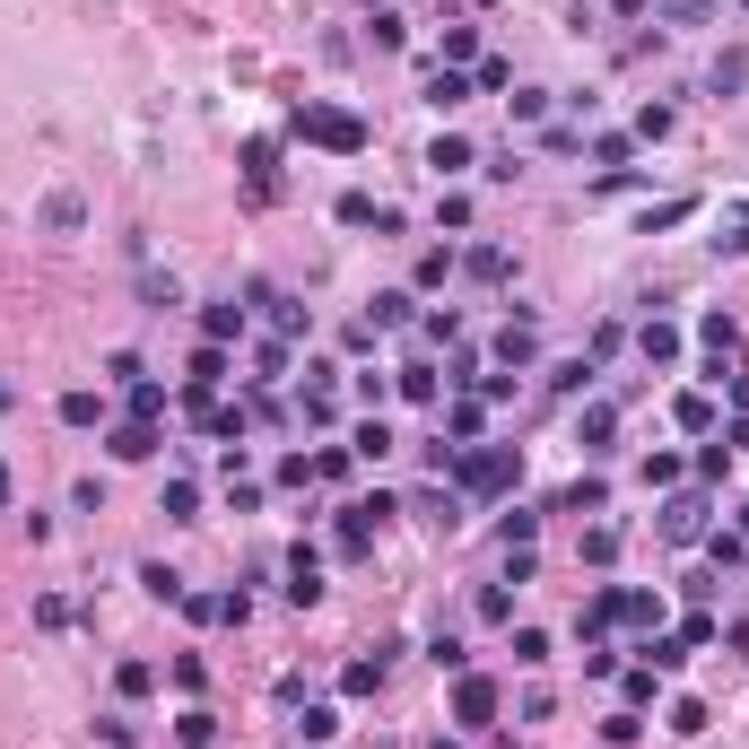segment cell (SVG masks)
Masks as SVG:
<instances>
[{
  "mask_svg": "<svg viewBox=\"0 0 749 749\" xmlns=\"http://www.w3.org/2000/svg\"><path fill=\"white\" fill-rule=\"evenodd\" d=\"M611 9H619V18H645V9H653V0H611Z\"/></svg>",
  "mask_w": 749,
  "mask_h": 749,
  "instance_id": "obj_57",
  "label": "cell"
},
{
  "mask_svg": "<svg viewBox=\"0 0 749 749\" xmlns=\"http://www.w3.org/2000/svg\"><path fill=\"white\" fill-rule=\"evenodd\" d=\"M332 733H340V715H332V706H297V741H305V749H323Z\"/></svg>",
  "mask_w": 749,
  "mask_h": 749,
  "instance_id": "obj_22",
  "label": "cell"
},
{
  "mask_svg": "<svg viewBox=\"0 0 749 749\" xmlns=\"http://www.w3.org/2000/svg\"><path fill=\"white\" fill-rule=\"evenodd\" d=\"M9 498H18V480H9V462H0V514H9Z\"/></svg>",
  "mask_w": 749,
  "mask_h": 749,
  "instance_id": "obj_56",
  "label": "cell"
},
{
  "mask_svg": "<svg viewBox=\"0 0 749 749\" xmlns=\"http://www.w3.org/2000/svg\"><path fill=\"white\" fill-rule=\"evenodd\" d=\"M175 689L201 697V689H210V662H201V653H175Z\"/></svg>",
  "mask_w": 749,
  "mask_h": 749,
  "instance_id": "obj_38",
  "label": "cell"
},
{
  "mask_svg": "<svg viewBox=\"0 0 749 749\" xmlns=\"http://www.w3.org/2000/svg\"><path fill=\"white\" fill-rule=\"evenodd\" d=\"M706 88H715V97H741L749 88V53H724V62L706 70Z\"/></svg>",
  "mask_w": 749,
  "mask_h": 749,
  "instance_id": "obj_23",
  "label": "cell"
},
{
  "mask_svg": "<svg viewBox=\"0 0 749 749\" xmlns=\"http://www.w3.org/2000/svg\"><path fill=\"white\" fill-rule=\"evenodd\" d=\"M575 436H584V454H611V436H619V401H584Z\"/></svg>",
  "mask_w": 749,
  "mask_h": 749,
  "instance_id": "obj_9",
  "label": "cell"
},
{
  "mask_svg": "<svg viewBox=\"0 0 749 749\" xmlns=\"http://www.w3.org/2000/svg\"><path fill=\"white\" fill-rule=\"evenodd\" d=\"M471 88H514V70H505L498 53H480V62H471Z\"/></svg>",
  "mask_w": 749,
  "mask_h": 749,
  "instance_id": "obj_44",
  "label": "cell"
},
{
  "mask_svg": "<svg viewBox=\"0 0 749 749\" xmlns=\"http://www.w3.org/2000/svg\"><path fill=\"white\" fill-rule=\"evenodd\" d=\"M105 454H114V462H148V454H157V427H148V418H123V427L105 436Z\"/></svg>",
  "mask_w": 749,
  "mask_h": 749,
  "instance_id": "obj_10",
  "label": "cell"
},
{
  "mask_svg": "<svg viewBox=\"0 0 749 749\" xmlns=\"http://www.w3.org/2000/svg\"><path fill=\"white\" fill-rule=\"evenodd\" d=\"M733 532H741V540H749V498H741V505H733Z\"/></svg>",
  "mask_w": 749,
  "mask_h": 749,
  "instance_id": "obj_58",
  "label": "cell"
},
{
  "mask_svg": "<svg viewBox=\"0 0 749 749\" xmlns=\"http://www.w3.org/2000/svg\"><path fill=\"white\" fill-rule=\"evenodd\" d=\"M288 602H297V611H305V602H323V549H314V540H297V549H288Z\"/></svg>",
  "mask_w": 749,
  "mask_h": 749,
  "instance_id": "obj_5",
  "label": "cell"
},
{
  "mask_svg": "<svg viewBox=\"0 0 749 749\" xmlns=\"http://www.w3.org/2000/svg\"><path fill=\"white\" fill-rule=\"evenodd\" d=\"M454 279V253H418V288H445Z\"/></svg>",
  "mask_w": 749,
  "mask_h": 749,
  "instance_id": "obj_49",
  "label": "cell"
},
{
  "mask_svg": "<svg viewBox=\"0 0 749 749\" xmlns=\"http://www.w3.org/2000/svg\"><path fill=\"white\" fill-rule=\"evenodd\" d=\"M680 219H697V201H662V210H645V236H653V227H680Z\"/></svg>",
  "mask_w": 749,
  "mask_h": 749,
  "instance_id": "obj_48",
  "label": "cell"
},
{
  "mask_svg": "<svg viewBox=\"0 0 749 749\" xmlns=\"http://www.w3.org/2000/svg\"><path fill=\"white\" fill-rule=\"evenodd\" d=\"M114 689H123V697H148V689H157V671H148V662H123V671H114Z\"/></svg>",
  "mask_w": 749,
  "mask_h": 749,
  "instance_id": "obj_45",
  "label": "cell"
},
{
  "mask_svg": "<svg viewBox=\"0 0 749 749\" xmlns=\"http://www.w3.org/2000/svg\"><path fill=\"white\" fill-rule=\"evenodd\" d=\"M724 462H733V445L715 436V445H697V480H724Z\"/></svg>",
  "mask_w": 749,
  "mask_h": 749,
  "instance_id": "obj_51",
  "label": "cell"
},
{
  "mask_svg": "<svg viewBox=\"0 0 749 749\" xmlns=\"http://www.w3.org/2000/svg\"><path fill=\"white\" fill-rule=\"evenodd\" d=\"M514 662L540 671V662H549V636H540V627H514Z\"/></svg>",
  "mask_w": 749,
  "mask_h": 749,
  "instance_id": "obj_36",
  "label": "cell"
},
{
  "mask_svg": "<svg viewBox=\"0 0 749 749\" xmlns=\"http://www.w3.org/2000/svg\"><path fill=\"white\" fill-rule=\"evenodd\" d=\"M697 340H706V349L724 358V349H733V314H706V323H697Z\"/></svg>",
  "mask_w": 749,
  "mask_h": 749,
  "instance_id": "obj_50",
  "label": "cell"
},
{
  "mask_svg": "<svg viewBox=\"0 0 749 749\" xmlns=\"http://www.w3.org/2000/svg\"><path fill=\"white\" fill-rule=\"evenodd\" d=\"M288 358H297L288 340H261V349H253V367H261V374H288Z\"/></svg>",
  "mask_w": 749,
  "mask_h": 749,
  "instance_id": "obj_54",
  "label": "cell"
},
{
  "mask_svg": "<svg viewBox=\"0 0 749 749\" xmlns=\"http://www.w3.org/2000/svg\"><path fill=\"white\" fill-rule=\"evenodd\" d=\"M653 532H662V540H706V498H697V489H671V505L653 514Z\"/></svg>",
  "mask_w": 749,
  "mask_h": 749,
  "instance_id": "obj_4",
  "label": "cell"
},
{
  "mask_svg": "<svg viewBox=\"0 0 749 749\" xmlns=\"http://www.w3.org/2000/svg\"><path fill=\"white\" fill-rule=\"evenodd\" d=\"M498 367H505V374L540 367V332H532V314H523V323H505V332H498Z\"/></svg>",
  "mask_w": 749,
  "mask_h": 749,
  "instance_id": "obj_7",
  "label": "cell"
},
{
  "mask_svg": "<svg viewBox=\"0 0 749 749\" xmlns=\"http://www.w3.org/2000/svg\"><path fill=\"white\" fill-rule=\"evenodd\" d=\"M340 689H349V697H374V689H383V653H358V662L340 671Z\"/></svg>",
  "mask_w": 749,
  "mask_h": 749,
  "instance_id": "obj_26",
  "label": "cell"
},
{
  "mask_svg": "<svg viewBox=\"0 0 749 749\" xmlns=\"http://www.w3.org/2000/svg\"><path fill=\"white\" fill-rule=\"evenodd\" d=\"M505 105H514V123H540V114H549V97H540V88H514Z\"/></svg>",
  "mask_w": 749,
  "mask_h": 749,
  "instance_id": "obj_47",
  "label": "cell"
},
{
  "mask_svg": "<svg viewBox=\"0 0 749 749\" xmlns=\"http://www.w3.org/2000/svg\"><path fill=\"white\" fill-rule=\"evenodd\" d=\"M471 9H498V0H471Z\"/></svg>",
  "mask_w": 749,
  "mask_h": 749,
  "instance_id": "obj_60",
  "label": "cell"
},
{
  "mask_svg": "<svg viewBox=\"0 0 749 749\" xmlns=\"http://www.w3.org/2000/svg\"><path fill=\"white\" fill-rule=\"evenodd\" d=\"M427 662H436V671H454V680H462V662H471V653H462V636H436V645H427Z\"/></svg>",
  "mask_w": 749,
  "mask_h": 749,
  "instance_id": "obj_42",
  "label": "cell"
},
{
  "mask_svg": "<svg viewBox=\"0 0 749 749\" xmlns=\"http://www.w3.org/2000/svg\"><path fill=\"white\" fill-rule=\"evenodd\" d=\"M123 401H131V418H148V427H157V418H166V383H148V374H139V383H131Z\"/></svg>",
  "mask_w": 749,
  "mask_h": 749,
  "instance_id": "obj_27",
  "label": "cell"
},
{
  "mask_svg": "<svg viewBox=\"0 0 749 749\" xmlns=\"http://www.w3.org/2000/svg\"><path fill=\"white\" fill-rule=\"evenodd\" d=\"M523 480V454L514 445H471V454H454V489L462 498H505Z\"/></svg>",
  "mask_w": 749,
  "mask_h": 749,
  "instance_id": "obj_1",
  "label": "cell"
},
{
  "mask_svg": "<svg viewBox=\"0 0 749 749\" xmlns=\"http://www.w3.org/2000/svg\"><path fill=\"white\" fill-rule=\"evenodd\" d=\"M532 532H540V514H523V505H514V514H505V549H532Z\"/></svg>",
  "mask_w": 749,
  "mask_h": 749,
  "instance_id": "obj_52",
  "label": "cell"
},
{
  "mask_svg": "<svg viewBox=\"0 0 749 749\" xmlns=\"http://www.w3.org/2000/svg\"><path fill=\"white\" fill-rule=\"evenodd\" d=\"M392 392H401V401H436V367H427V358L392 367Z\"/></svg>",
  "mask_w": 749,
  "mask_h": 749,
  "instance_id": "obj_19",
  "label": "cell"
},
{
  "mask_svg": "<svg viewBox=\"0 0 749 749\" xmlns=\"http://www.w3.org/2000/svg\"><path fill=\"white\" fill-rule=\"evenodd\" d=\"M374 44L401 53V44H410V18H401V9H374Z\"/></svg>",
  "mask_w": 749,
  "mask_h": 749,
  "instance_id": "obj_33",
  "label": "cell"
},
{
  "mask_svg": "<svg viewBox=\"0 0 749 749\" xmlns=\"http://www.w3.org/2000/svg\"><path fill=\"white\" fill-rule=\"evenodd\" d=\"M636 358H645V367H671V358H680V323H662V314H653V323L636 332Z\"/></svg>",
  "mask_w": 749,
  "mask_h": 749,
  "instance_id": "obj_11",
  "label": "cell"
},
{
  "mask_svg": "<svg viewBox=\"0 0 749 749\" xmlns=\"http://www.w3.org/2000/svg\"><path fill=\"white\" fill-rule=\"evenodd\" d=\"M367 323H374V332H401V323H418V297H410V288H383Z\"/></svg>",
  "mask_w": 749,
  "mask_h": 749,
  "instance_id": "obj_12",
  "label": "cell"
},
{
  "mask_svg": "<svg viewBox=\"0 0 749 749\" xmlns=\"http://www.w3.org/2000/svg\"><path fill=\"white\" fill-rule=\"evenodd\" d=\"M201 340H245V305H201Z\"/></svg>",
  "mask_w": 749,
  "mask_h": 749,
  "instance_id": "obj_20",
  "label": "cell"
},
{
  "mask_svg": "<svg viewBox=\"0 0 749 749\" xmlns=\"http://www.w3.org/2000/svg\"><path fill=\"white\" fill-rule=\"evenodd\" d=\"M454 724H462V733H480V724H498V680H480V671H462V680H454Z\"/></svg>",
  "mask_w": 749,
  "mask_h": 749,
  "instance_id": "obj_3",
  "label": "cell"
},
{
  "mask_svg": "<svg viewBox=\"0 0 749 749\" xmlns=\"http://www.w3.org/2000/svg\"><path fill=\"white\" fill-rule=\"evenodd\" d=\"M706 558H715V567H741L749 540H741V532H706Z\"/></svg>",
  "mask_w": 749,
  "mask_h": 749,
  "instance_id": "obj_40",
  "label": "cell"
},
{
  "mask_svg": "<svg viewBox=\"0 0 749 749\" xmlns=\"http://www.w3.org/2000/svg\"><path fill=\"white\" fill-rule=\"evenodd\" d=\"M671 733H680V741H697V733H706V706H697V697H680V706H671Z\"/></svg>",
  "mask_w": 749,
  "mask_h": 749,
  "instance_id": "obj_43",
  "label": "cell"
},
{
  "mask_svg": "<svg viewBox=\"0 0 749 749\" xmlns=\"http://www.w3.org/2000/svg\"><path fill=\"white\" fill-rule=\"evenodd\" d=\"M715 253H733V261L749 253V210H741V227H733V236H715Z\"/></svg>",
  "mask_w": 749,
  "mask_h": 749,
  "instance_id": "obj_55",
  "label": "cell"
},
{
  "mask_svg": "<svg viewBox=\"0 0 749 749\" xmlns=\"http://www.w3.org/2000/svg\"><path fill=\"white\" fill-rule=\"evenodd\" d=\"M245 192L253 201H279V148L270 139H245Z\"/></svg>",
  "mask_w": 749,
  "mask_h": 749,
  "instance_id": "obj_6",
  "label": "cell"
},
{
  "mask_svg": "<svg viewBox=\"0 0 749 749\" xmlns=\"http://www.w3.org/2000/svg\"><path fill=\"white\" fill-rule=\"evenodd\" d=\"M611 611H619V627H662V602L653 593H619L611 584Z\"/></svg>",
  "mask_w": 749,
  "mask_h": 749,
  "instance_id": "obj_17",
  "label": "cell"
},
{
  "mask_svg": "<svg viewBox=\"0 0 749 749\" xmlns=\"http://www.w3.org/2000/svg\"><path fill=\"white\" fill-rule=\"evenodd\" d=\"M349 454H358V462H383V454H392V427H383V418H358V436H349Z\"/></svg>",
  "mask_w": 749,
  "mask_h": 749,
  "instance_id": "obj_24",
  "label": "cell"
},
{
  "mask_svg": "<svg viewBox=\"0 0 749 749\" xmlns=\"http://www.w3.org/2000/svg\"><path fill=\"white\" fill-rule=\"evenodd\" d=\"M139 374H148V367H139L131 349H114V358H105V383H123V392H131V383H139Z\"/></svg>",
  "mask_w": 749,
  "mask_h": 749,
  "instance_id": "obj_53",
  "label": "cell"
},
{
  "mask_svg": "<svg viewBox=\"0 0 749 749\" xmlns=\"http://www.w3.org/2000/svg\"><path fill=\"white\" fill-rule=\"evenodd\" d=\"M367 9H383V0H367Z\"/></svg>",
  "mask_w": 749,
  "mask_h": 749,
  "instance_id": "obj_62",
  "label": "cell"
},
{
  "mask_svg": "<svg viewBox=\"0 0 749 749\" xmlns=\"http://www.w3.org/2000/svg\"><path fill=\"white\" fill-rule=\"evenodd\" d=\"M593 358H558V367H549V392H584V383H593Z\"/></svg>",
  "mask_w": 749,
  "mask_h": 749,
  "instance_id": "obj_28",
  "label": "cell"
},
{
  "mask_svg": "<svg viewBox=\"0 0 749 749\" xmlns=\"http://www.w3.org/2000/svg\"><path fill=\"white\" fill-rule=\"evenodd\" d=\"M680 471H689L680 454H645V489H680Z\"/></svg>",
  "mask_w": 749,
  "mask_h": 749,
  "instance_id": "obj_34",
  "label": "cell"
},
{
  "mask_svg": "<svg viewBox=\"0 0 749 749\" xmlns=\"http://www.w3.org/2000/svg\"><path fill=\"white\" fill-rule=\"evenodd\" d=\"M227 383V340H201L192 349V392H219Z\"/></svg>",
  "mask_w": 749,
  "mask_h": 749,
  "instance_id": "obj_13",
  "label": "cell"
},
{
  "mask_svg": "<svg viewBox=\"0 0 749 749\" xmlns=\"http://www.w3.org/2000/svg\"><path fill=\"white\" fill-rule=\"evenodd\" d=\"M157 514H166V523H192V514H201V489H192V480H166Z\"/></svg>",
  "mask_w": 749,
  "mask_h": 749,
  "instance_id": "obj_25",
  "label": "cell"
},
{
  "mask_svg": "<svg viewBox=\"0 0 749 749\" xmlns=\"http://www.w3.org/2000/svg\"><path fill=\"white\" fill-rule=\"evenodd\" d=\"M462 62H480V26H445V70H462Z\"/></svg>",
  "mask_w": 749,
  "mask_h": 749,
  "instance_id": "obj_31",
  "label": "cell"
},
{
  "mask_svg": "<svg viewBox=\"0 0 749 749\" xmlns=\"http://www.w3.org/2000/svg\"><path fill=\"white\" fill-rule=\"evenodd\" d=\"M297 139H305V148H332V157H358V148H367V123H358L349 105H305V114H297Z\"/></svg>",
  "mask_w": 749,
  "mask_h": 749,
  "instance_id": "obj_2",
  "label": "cell"
},
{
  "mask_svg": "<svg viewBox=\"0 0 749 749\" xmlns=\"http://www.w3.org/2000/svg\"><path fill=\"white\" fill-rule=\"evenodd\" d=\"M139 584H148L157 602H183V575H175V567H139Z\"/></svg>",
  "mask_w": 749,
  "mask_h": 749,
  "instance_id": "obj_41",
  "label": "cell"
},
{
  "mask_svg": "<svg viewBox=\"0 0 749 749\" xmlns=\"http://www.w3.org/2000/svg\"><path fill=\"white\" fill-rule=\"evenodd\" d=\"M9 410H18V383H0V418H9Z\"/></svg>",
  "mask_w": 749,
  "mask_h": 749,
  "instance_id": "obj_59",
  "label": "cell"
},
{
  "mask_svg": "<svg viewBox=\"0 0 749 749\" xmlns=\"http://www.w3.org/2000/svg\"><path fill=\"white\" fill-rule=\"evenodd\" d=\"M427 166H436V183H454L462 166H480V148H471L462 131H436V148H427Z\"/></svg>",
  "mask_w": 749,
  "mask_h": 749,
  "instance_id": "obj_8",
  "label": "cell"
},
{
  "mask_svg": "<svg viewBox=\"0 0 749 749\" xmlns=\"http://www.w3.org/2000/svg\"><path fill=\"white\" fill-rule=\"evenodd\" d=\"M671 418H680V427H689V436H715V427H724V418H715V401H706V392H680V401H671Z\"/></svg>",
  "mask_w": 749,
  "mask_h": 749,
  "instance_id": "obj_15",
  "label": "cell"
},
{
  "mask_svg": "<svg viewBox=\"0 0 749 749\" xmlns=\"http://www.w3.org/2000/svg\"><path fill=\"white\" fill-rule=\"evenodd\" d=\"M733 9H749V0H733Z\"/></svg>",
  "mask_w": 749,
  "mask_h": 749,
  "instance_id": "obj_61",
  "label": "cell"
},
{
  "mask_svg": "<svg viewBox=\"0 0 749 749\" xmlns=\"http://www.w3.org/2000/svg\"><path fill=\"white\" fill-rule=\"evenodd\" d=\"M97 418H105L97 392H62V427H97Z\"/></svg>",
  "mask_w": 749,
  "mask_h": 749,
  "instance_id": "obj_32",
  "label": "cell"
},
{
  "mask_svg": "<svg viewBox=\"0 0 749 749\" xmlns=\"http://www.w3.org/2000/svg\"><path fill=\"white\" fill-rule=\"evenodd\" d=\"M619 689H627V715H645V706H653V662H636Z\"/></svg>",
  "mask_w": 749,
  "mask_h": 749,
  "instance_id": "obj_39",
  "label": "cell"
},
{
  "mask_svg": "<svg viewBox=\"0 0 749 749\" xmlns=\"http://www.w3.org/2000/svg\"><path fill=\"white\" fill-rule=\"evenodd\" d=\"M462 270H471V279H505L514 261H505V245H471V253H462Z\"/></svg>",
  "mask_w": 749,
  "mask_h": 749,
  "instance_id": "obj_30",
  "label": "cell"
},
{
  "mask_svg": "<svg viewBox=\"0 0 749 749\" xmlns=\"http://www.w3.org/2000/svg\"><path fill=\"white\" fill-rule=\"evenodd\" d=\"M427 105H436V114L471 105V70H436V79H427Z\"/></svg>",
  "mask_w": 749,
  "mask_h": 749,
  "instance_id": "obj_14",
  "label": "cell"
},
{
  "mask_svg": "<svg viewBox=\"0 0 749 749\" xmlns=\"http://www.w3.org/2000/svg\"><path fill=\"white\" fill-rule=\"evenodd\" d=\"M175 741H183V749H210V741H219V715H210V706H183V715H175Z\"/></svg>",
  "mask_w": 749,
  "mask_h": 749,
  "instance_id": "obj_18",
  "label": "cell"
},
{
  "mask_svg": "<svg viewBox=\"0 0 749 749\" xmlns=\"http://www.w3.org/2000/svg\"><path fill=\"white\" fill-rule=\"evenodd\" d=\"M445 436H454V445H480V436H489V410H480V401H454V410H445Z\"/></svg>",
  "mask_w": 749,
  "mask_h": 749,
  "instance_id": "obj_16",
  "label": "cell"
},
{
  "mask_svg": "<svg viewBox=\"0 0 749 749\" xmlns=\"http://www.w3.org/2000/svg\"><path fill=\"white\" fill-rule=\"evenodd\" d=\"M645 662H653V671H680L689 645H680V636H645Z\"/></svg>",
  "mask_w": 749,
  "mask_h": 749,
  "instance_id": "obj_37",
  "label": "cell"
},
{
  "mask_svg": "<svg viewBox=\"0 0 749 749\" xmlns=\"http://www.w3.org/2000/svg\"><path fill=\"white\" fill-rule=\"evenodd\" d=\"M724 0H662V26H715Z\"/></svg>",
  "mask_w": 749,
  "mask_h": 749,
  "instance_id": "obj_21",
  "label": "cell"
},
{
  "mask_svg": "<svg viewBox=\"0 0 749 749\" xmlns=\"http://www.w3.org/2000/svg\"><path fill=\"white\" fill-rule=\"evenodd\" d=\"M611 558H619V532L593 523V532H584V567H611Z\"/></svg>",
  "mask_w": 749,
  "mask_h": 749,
  "instance_id": "obj_35",
  "label": "cell"
},
{
  "mask_svg": "<svg viewBox=\"0 0 749 749\" xmlns=\"http://www.w3.org/2000/svg\"><path fill=\"white\" fill-rule=\"evenodd\" d=\"M602 505H611V489H602V480H575V489L558 498V514H602Z\"/></svg>",
  "mask_w": 749,
  "mask_h": 749,
  "instance_id": "obj_29",
  "label": "cell"
},
{
  "mask_svg": "<svg viewBox=\"0 0 749 749\" xmlns=\"http://www.w3.org/2000/svg\"><path fill=\"white\" fill-rule=\"evenodd\" d=\"M636 733H645V724H636L627 706H619V715H602V741H611V749H627V741H636Z\"/></svg>",
  "mask_w": 749,
  "mask_h": 749,
  "instance_id": "obj_46",
  "label": "cell"
}]
</instances>
